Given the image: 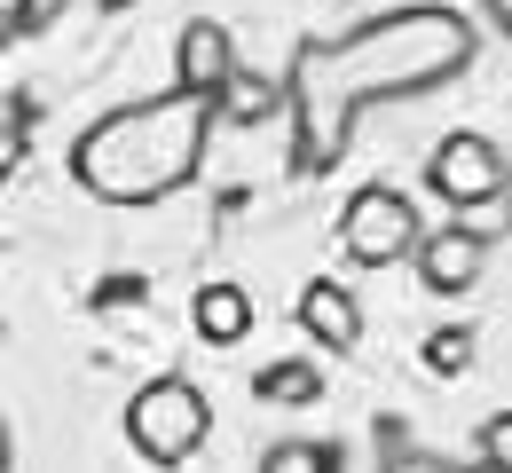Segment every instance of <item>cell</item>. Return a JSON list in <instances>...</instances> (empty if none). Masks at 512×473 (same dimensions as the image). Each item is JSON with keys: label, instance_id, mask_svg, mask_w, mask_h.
Here are the masks:
<instances>
[{"label": "cell", "instance_id": "cell-1", "mask_svg": "<svg viewBox=\"0 0 512 473\" xmlns=\"http://www.w3.org/2000/svg\"><path fill=\"white\" fill-rule=\"evenodd\" d=\"M473 56H481V32L449 0H410V8L363 16L339 40H308L292 56V79H284L292 87V166L300 174H331L371 103L434 95L449 79H465Z\"/></svg>", "mask_w": 512, "mask_h": 473}, {"label": "cell", "instance_id": "cell-2", "mask_svg": "<svg viewBox=\"0 0 512 473\" xmlns=\"http://www.w3.org/2000/svg\"><path fill=\"white\" fill-rule=\"evenodd\" d=\"M213 119L221 103L205 95H150V103H127L111 119H95L87 135L71 142V182L103 205H158L174 198L205 166V142H213Z\"/></svg>", "mask_w": 512, "mask_h": 473}, {"label": "cell", "instance_id": "cell-3", "mask_svg": "<svg viewBox=\"0 0 512 473\" xmlns=\"http://www.w3.org/2000/svg\"><path fill=\"white\" fill-rule=\"evenodd\" d=\"M205 434H213V403H205V387L190 379H150L142 395L127 403V442L150 458V466H182L205 450Z\"/></svg>", "mask_w": 512, "mask_h": 473}, {"label": "cell", "instance_id": "cell-4", "mask_svg": "<svg viewBox=\"0 0 512 473\" xmlns=\"http://www.w3.org/2000/svg\"><path fill=\"white\" fill-rule=\"evenodd\" d=\"M339 245H347L355 269H394V261H418L426 221H418V205L402 198L394 182H371V190H355V205L339 213Z\"/></svg>", "mask_w": 512, "mask_h": 473}, {"label": "cell", "instance_id": "cell-5", "mask_svg": "<svg viewBox=\"0 0 512 473\" xmlns=\"http://www.w3.org/2000/svg\"><path fill=\"white\" fill-rule=\"evenodd\" d=\"M426 190L442 205H497L512 198V158L489 135H449L426 158Z\"/></svg>", "mask_w": 512, "mask_h": 473}, {"label": "cell", "instance_id": "cell-6", "mask_svg": "<svg viewBox=\"0 0 512 473\" xmlns=\"http://www.w3.org/2000/svg\"><path fill=\"white\" fill-rule=\"evenodd\" d=\"M229 79H237V40H229V24L190 16L182 40H174V87H182V95H205V103H221Z\"/></svg>", "mask_w": 512, "mask_h": 473}, {"label": "cell", "instance_id": "cell-7", "mask_svg": "<svg viewBox=\"0 0 512 473\" xmlns=\"http://www.w3.org/2000/svg\"><path fill=\"white\" fill-rule=\"evenodd\" d=\"M481 269H489V237H481L473 221L426 229V245H418V284H426V292L457 300V292H473V284H481Z\"/></svg>", "mask_w": 512, "mask_h": 473}, {"label": "cell", "instance_id": "cell-8", "mask_svg": "<svg viewBox=\"0 0 512 473\" xmlns=\"http://www.w3.org/2000/svg\"><path fill=\"white\" fill-rule=\"evenodd\" d=\"M300 332L323 339L331 355H347V347L363 339V308H355V292H347V284H323V276H316V284L300 292Z\"/></svg>", "mask_w": 512, "mask_h": 473}, {"label": "cell", "instance_id": "cell-9", "mask_svg": "<svg viewBox=\"0 0 512 473\" xmlns=\"http://www.w3.org/2000/svg\"><path fill=\"white\" fill-rule=\"evenodd\" d=\"M190 324H197V339H213V347H237V339L253 332V292H245V284H205L190 300Z\"/></svg>", "mask_w": 512, "mask_h": 473}, {"label": "cell", "instance_id": "cell-10", "mask_svg": "<svg viewBox=\"0 0 512 473\" xmlns=\"http://www.w3.org/2000/svg\"><path fill=\"white\" fill-rule=\"evenodd\" d=\"M253 395H260V403H316L323 371H316V363H276V371H260V379H253Z\"/></svg>", "mask_w": 512, "mask_h": 473}, {"label": "cell", "instance_id": "cell-11", "mask_svg": "<svg viewBox=\"0 0 512 473\" xmlns=\"http://www.w3.org/2000/svg\"><path fill=\"white\" fill-rule=\"evenodd\" d=\"M260 473H339V450L331 442H276V450H260Z\"/></svg>", "mask_w": 512, "mask_h": 473}, {"label": "cell", "instance_id": "cell-12", "mask_svg": "<svg viewBox=\"0 0 512 473\" xmlns=\"http://www.w3.org/2000/svg\"><path fill=\"white\" fill-rule=\"evenodd\" d=\"M276 103H292V87H268V79H229V95H221V111L229 119H260V111H276Z\"/></svg>", "mask_w": 512, "mask_h": 473}, {"label": "cell", "instance_id": "cell-13", "mask_svg": "<svg viewBox=\"0 0 512 473\" xmlns=\"http://www.w3.org/2000/svg\"><path fill=\"white\" fill-rule=\"evenodd\" d=\"M481 458L512 473V410H497V418H481Z\"/></svg>", "mask_w": 512, "mask_h": 473}, {"label": "cell", "instance_id": "cell-14", "mask_svg": "<svg viewBox=\"0 0 512 473\" xmlns=\"http://www.w3.org/2000/svg\"><path fill=\"white\" fill-rule=\"evenodd\" d=\"M16 8V32H48L56 16H71V0H8Z\"/></svg>", "mask_w": 512, "mask_h": 473}, {"label": "cell", "instance_id": "cell-15", "mask_svg": "<svg viewBox=\"0 0 512 473\" xmlns=\"http://www.w3.org/2000/svg\"><path fill=\"white\" fill-rule=\"evenodd\" d=\"M379 473H465V466H449L442 450H394Z\"/></svg>", "mask_w": 512, "mask_h": 473}, {"label": "cell", "instance_id": "cell-16", "mask_svg": "<svg viewBox=\"0 0 512 473\" xmlns=\"http://www.w3.org/2000/svg\"><path fill=\"white\" fill-rule=\"evenodd\" d=\"M426 363H434V371H465V363H473V339H465V332H442L434 347H426Z\"/></svg>", "mask_w": 512, "mask_h": 473}, {"label": "cell", "instance_id": "cell-17", "mask_svg": "<svg viewBox=\"0 0 512 473\" xmlns=\"http://www.w3.org/2000/svg\"><path fill=\"white\" fill-rule=\"evenodd\" d=\"M16 166H24V127H16V119H0V182H8Z\"/></svg>", "mask_w": 512, "mask_h": 473}, {"label": "cell", "instance_id": "cell-18", "mask_svg": "<svg viewBox=\"0 0 512 473\" xmlns=\"http://www.w3.org/2000/svg\"><path fill=\"white\" fill-rule=\"evenodd\" d=\"M481 16H489V24H497V32L512 40V0H481Z\"/></svg>", "mask_w": 512, "mask_h": 473}, {"label": "cell", "instance_id": "cell-19", "mask_svg": "<svg viewBox=\"0 0 512 473\" xmlns=\"http://www.w3.org/2000/svg\"><path fill=\"white\" fill-rule=\"evenodd\" d=\"M16 466V434H8V426H0V473Z\"/></svg>", "mask_w": 512, "mask_h": 473}, {"label": "cell", "instance_id": "cell-20", "mask_svg": "<svg viewBox=\"0 0 512 473\" xmlns=\"http://www.w3.org/2000/svg\"><path fill=\"white\" fill-rule=\"evenodd\" d=\"M8 40H16V8H0V48H8Z\"/></svg>", "mask_w": 512, "mask_h": 473}, {"label": "cell", "instance_id": "cell-21", "mask_svg": "<svg viewBox=\"0 0 512 473\" xmlns=\"http://www.w3.org/2000/svg\"><path fill=\"white\" fill-rule=\"evenodd\" d=\"M465 473H505V466H489V458H473V466H465Z\"/></svg>", "mask_w": 512, "mask_h": 473}, {"label": "cell", "instance_id": "cell-22", "mask_svg": "<svg viewBox=\"0 0 512 473\" xmlns=\"http://www.w3.org/2000/svg\"><path fill=\"white\" fill-rule=\"evenodd\" d=\"M0 347H8V316H0Z\"/></svg>", "mask_w": 512, "mask_h": 473}, {"label": "cell", "instance_id": "cell-23", "mask_svg": "<svg viewBox=\"0 0 512 473\" xmlns=\"http://www.w3.org/2000/svg\"><path fill=\"white\" fill-rule=\"evenodd\" d=\"M505 221H512V205H505Z\"/></svg>", "mask_w": 512, "mask_h": 473}]
</instances>
